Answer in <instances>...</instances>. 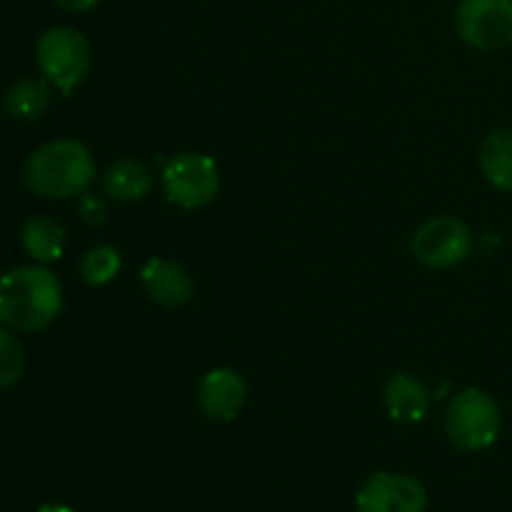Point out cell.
Masks as SVG:
<instances>
[{
    "instance_id": "1",
    "label": "cell",
    "mask_w": 512,
    "mask_h": 512,
    "mask_svg": "<svg viewBox=\"0 0 512 512\" xmlns=\"http://www.w3.org/2000/svg\"><path fill=\"white\" fill-rule=\"evenodd\" d=\"M63 310V288L43 265H20L0 275V325L15 333L45 330Z\"/></svg>"
},
{
    "instance_id": "2",
    "label": "cell",
    "mask_w": 512,
    "mask_h": 512,
    "mask_svg": "<svg viewBox=\"0 0 512 512\" xmlns=\"http://www.w3.org/2000/svg\"><path fill=\"white\" fill-rule=\"evenodd\" d=\"M23 180L30 193L50 200L78 198L95 180V160L78 140L45 143L25 160Z\"/></svg>"
},
{
    "instance_id": "3",
    "label": "cell",
    "mask_w": 512,
    "mask_h": 512,
    "mask_svg": "<svg viewBox=\"0 0 512 512\" xmlns=\"http://www.w3.org/2000/svg\"><path fill=\"white\" fill-rule=\"evenodd\" d=\"M500 408L495 398L485 390L465 388L455 395L445 410V433L450 443L465 453H480L488 450L498 440Z\"/></svg>"
},
{
    "instance_id": "4",
    "label": "cell",
    "mask_w": 512,
    "mask_h": 512,
    "mask_svg": "<svg viewBox=\"0 0 512 512\" xmlns=\"http://www.w3.org/2000/svg\"><path fill=\"white\" fill-rule=\"evenodd\" d=\"M35 60L43 78L68 98L88 75L90 43L80 30L70 25H55L40 35Z\"/></svg>"
},
{
    "instance_id": "5",
    "label": "cell",
    "mask_w": 512,
    "mask_h": 512,
    "mask_svg": "<svg viewBox=\"0 0 512 512\" xmlns=\"http://www.w3.org/2000/svg\"><path fill=\"white\" fill-rule=\"evenodd\" d=\"M165 198L183 210L213 203L220 190V173L213 158L203 153L175 155L163 168Z\"/></svg>"
},
{
    "instance_id": "6",
    "label": "cell",
    "mask_w": 512,
    "mask_h": 512,
    "mask_svg": "<svg viewBox=\"0 0 512 512\" xmlns=\"http://www.w3.org/2000/svg\"><path fill=\"white\" fill-rule=\"evenodd\" d=\"M470 250H473V235L468 225L450 215L425 220L413 235V255L425 268H455L468 260Z\"/></svg>"
},
{
    "instance_id": "7",
    "label": "cell",
    "mask_w": 512,
    "mask_h": 512,
    "mask_svg": "<svg viewBox=\"0 0 512 512\" xmlns=\"http://www.w3.org/2000/svg\"><path fill=\"white\" fill-rule=\"evenodd\" d=\"M455 28L478 50H500L512 43V0H460Z\"/></svg>"
},
{
    "instance_id": "8",
    "label": "cell",
    "mask_w": 512,
    "mask_h": 512,
    "mask_svg": "<svg viewBox=\"0 0 512 512\" xmlns=\"http://www.w3.org/2000/svg\"><path fill=\"white\" fill-rule=\"evenodd\" d=\"M428 490L410 475L375 473L355 495L358 512H425Z\"/></svg>"
},
{
    "instance_id": "9",
    "label": "cell",
    "mask_w": 512,
    "mask_h": 512,
    "mask_svg": "<svg viewBox=\"0 0 512 512\" xmlns=\"http://www.w3.org/2000/svg\"><path fill=\"white\" fill-rule=\"evenodd\" d=\"M248 400V385L235 370L215 368L203 378L198 388V405L205 418L230 423L240 415Z\"/></svg>"
},
{
    "instance_id": "10",
    "label": "cell",
    "mask_w": 512,
    "mask_h": 512,
    "mask_svg": "<svg viewBox=\"0 0 512 512\" xmlns=\"http://www.w3.org/2000/svg\"><path fill=\"white\" fill-rule=\"evenodd\" d=\"M140 283H143L148 298L158 305H165V308L185 305L195 295V285L188 270L165 258H150L140 268Z\"/></svg>"
},
{
    "instance_id": "11",
    "label": "cell",
    "mask_w": 512,
    "mask_h": 512,
    "mask_svg": "<svg viewBox=\"0 0 512 512\" xmlns=\"http://www.w3.org/2000/svg\"><path fill=\"white\" fill-rule=\"evenodd\" d=\"M428 390L410 373H398L385 385V408L395 423L413 425L428 415Z\"/></svg>"
},
{
    "instance_id": "12",
    "label": "cell",
    "mask_w": 512,
    "mask_h": 512,
    "mask_svg": "<svg viewBox=\"0 0 512 512\" xmlns=\"http://www.w3.org/2000/svg\"><path fill=\"white\" fill-rule=\"evenodd\" d=\"M153 188V173L138 160H118L103 173V190L120 203L143 200Z\"/></svg>"
},
{
    "instance_id": "13",
    "label": "cell",
    "mask_w": 512,
    "mask_h": 512,
    "mask_svg": "<svg viewBox=\"0 0 512 512\" xmlns=\"http://www.w3.org/2000/svg\"><path fill=\"white\" fill-rule=\"evenodd\" d=\"M480 170L493 188L512 193V130L498 128L480 143Z\"/></svg>"
},
{
    "instance_id": "14",
    "label": "cell",
    "mask_w": 512,
    "mask_h": 512,
    "mask_svg": "<svg viewBox=\"0 0 512 512\" xmlns=\"http://www.w3.org/2000/svg\"><path fill=\"white\" fill-rule=\"evenodd\" d=\"M65 228L53 218H30L20 230V245L38 263H55L65 253Z\"/></svg>"
},
{
    "instance_id": "15",
    "label": "cell",
    "mask_w": 512,
    "mask_h": 512,
    "mask_svg": "<svg viewBox=\"0 0 512 512\" xmlns=\"http://www.w3.org/2000/svg\"><path fill=\"white\" fill-rule=\"evenodd\" d=\"M50 88H53V85L45 78L18 80V83L10 85L8 93H5V110H8L10 118L23 120V123L43 118L45 110L50 108V100H53Z\"/></svg>"
},
{
    "instance_id": "16",
    "label": "cell",
    "mask_w": 512,
    "mask_h": 512,
    "mask_svg": "<svg viewBox=\"0 0 512 512\" xmlns=\"http://www.w3.org/2000/svg\"><path fill=\"white\" fill-rule=\"evenodd\" d=\"M120 255L118 250L110 248V245H98V248L88 250L80 263V275L88 285H108L110 280H115V275L120 273Z\"/></svg>"
},
{
    "instance_id": "17",
    "label": "cell",
    "mask_w": 512,
    "mask_h": 512,
    "mask_svg": "<svg viewBox=\"0 0 512 512\" xmlns=\"http://www.w3.org/2000/svg\"><path fill=\"white\" fill-rule=\"evenodd\" d=\"M25 373V350L8 328H0V388H10Z\"/></svg>"
},
{
    "instance_id": "18",
    "label": "cell",
    "mask_w": 512,
    "mask_h": 512,
    "mask_svg": "<svg viewBox=\"0 0 512 512\" xmlns=\"http://www.w3.org/2000/svg\"><path fill=\"white\" fill-rule=\"evenodd\" d=\"M78 215L88 225H100V223H105L108 205H105L103 198H98V195H93L85 190L83 195H78Z\"/></svg>"
},
{
    "instance_id": "19",
    "label": "cell",
    "mask_w": 512,
    "mask_h": 512,
    "mask_svg": "<svg viewBox=\"0 0 512 512\" xmlns=\"http://www.w3.org/2000/svg\"><path fill=\"white\" fill-rule=\"evenodd\" d=\"M63 10H70V13H85V10L95 8L100 0H55Z\"/></svg>"
},
{
    "instance_id": "20",
    "label": "cell",
    "mask_w": 512,
    "mask_h": 512,
    "mask_svg": "<svg viewBox=\"0 0 512 512\" xmlns=\"http://www.w3.org/2000/svg\"><path fill=\"white\" fill-rule=\"evenodd\" d=\"M35 512H75V510H70L68 505H58V503H48V505H40L38 510Z\"/></svg>"
}]
</instances>
